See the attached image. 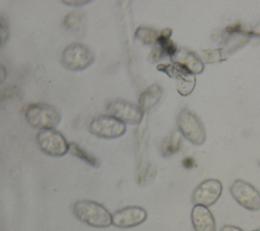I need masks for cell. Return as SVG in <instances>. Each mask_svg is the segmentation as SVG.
<instances>
[{
  "instance_id": "1",
  "label": "cell",
  "mask_w": 260,
  "mask_h": 231,
  "mask_svg": "<svg viewBox=\"0 0 260 231\" xmlns=\"http://www.w3.org/2000/svg\"><path fill=\"white\" fill-rule=\"evenodd\" d=\"M72 210L74 216L80 222L91 227L107 228L112 225V214L96 201L80 199L73 205Z\"/></svg>"
},
{
  "instance_id": "2",
  "label": "cell",
  "mask_w": 260,
  "mask_h": 231,
  "mask_svg": "<svg viewBox=\"0 0 260 231\" xmlns=\"http://www.w3.org/2000/svg\"><path fill=\"white\" fill-rule=\"evenodd\" d=\"M25 120L29 125L40 129L54 128L61 121L59 111L46 103H31L23 109Z\"/></svg>"
},
{
  "instance_id": "3",
  "label": "cell",
  "mask_w": 260,
  "mask_h": 231,
  "mask_svg": "<svg viewBox=\"0 0 260 231\" xmlns=\"http://www.w3.org/2000/svg\"><path fill=\"white\" fill-rule=\"evenodd\" d=\"M179 132L188 141L195 146H201L206 140L205 127L200 118L187 108H183L177 116Z\"/></svg>"
},
{
  "instance_id": "4",
  "label": "cell",
  "mask_w": 260,
  "mask_h": 231,
  "mask_svg": "<svg viewBox=\"0 0 260 231\" xmlns=\"http://www.w3.org/2000/svg\"><path fill=\"white\" fill-rule=\"evenodd\" d=\"M94 60V54L85 45L72 43L61 52V64L69 70H82L88 67Z\"/></svg>"
},
{
  "instance_id": "5",
  "label": "cell",
  "mask_w": 260,
  "mask_h": 231,
  "mask_svg": "<svg viewBox=\"0 0 260 231\" xmlns=\"http://www.w3.org/2000/svg\"><path fill=\"white\" fill-rule=\"evenodd\" d=\"M38 147L42 152L53 157L64 156L69 151V142L64 135L54 129H41L36 136Z\"/></svg>"
},
{
  "instance_id": "6",
  "label": "cell",
  "mask_w": 260,
  "mask_h": 231,
  "mask_svg": "<svg viewBox=\"0 0 260 231\" xmlns=\"http://www.w3.org/2000/svg\"><path fill=\"white\" fill-rule=\"evenodd\" d=\"M230 192L241 207L252 212L260 210V192L251 183L236 179L230 185Z\"/></svg>"
},
{
  "instance_id": "7",
  "label": "cell",
  "mask_w": 260,
  "mask_h": 231,
  "mask_svg": "<svg viewBox=\"0 0 260 231\" xmlns=\"http://www.w3.org/2000/svg\"><path fill=\"white\" fill-rule=\"evenodd\" d=\"M157 69L176 80V88L181 96H189L193 92L196 84L195 75L183 65L174 62L161 63L157 65Z\"/></svg>"
},
{
  "instance_id": "8",
  "label": "cell",
  "mask_w": 260,
  "mask_h": 231,
  "mask_svg": "<svg viewBox=\"0 0 260 231\" xmlns=\"http://www.w3.org/2000/svg\"><path fill=\"white\" fill-rule=\"evenodd\" d=\"M109 115L121 120L124 123L138 124L141 122L143 112L138 105L124 99H111L106 104Z\"/></svg>"
},
{
  "instance_id": "9",
  "label": "cell",
  "mask_w": 260,
  "mask_h": 231,
  "mask_svg": "<svg viewBox=\"0 0 260 231\" xmlns=\"http://www.w3.org/2000/svg\"><path fill=\"white\" fill-rule=\"evenodd\" d=\"M88 128L99 137L115 138L125 133L126 124L111 115H99L92 118Z\"/></svg>"
},
{
  "instance_id": "10",
  "label": "cell",
  "mask_w": 260,
  "mask_h": 231,
  "mask_svg": "<svg viewBox=\"0 0 260 231\" xmlns=\"http://www.w3.org/2000/svg\"><path fill=\"white\" fill-rule=\"evenodd\" d=\"M222 188V183L218 179H205L194 189L191 196L192 203L194 206L200 205L209 208L219 199Z\"/></svg>"
},
{
  "instance_id": "11",
  "label": "cell",
  "mask_w": 260,
  "mask_h": 231,
  "mask_svg": "<svg viewBox=\"0 0 260 231\" xmlns=\"http://www.w3.org/2000/svg\"><path fill=\"white\" fill-rule=\"evenodd\" d=\"M147 218V212L138 206H130L112 214V224L118 228H131L142 224Z\"/></svg>"
},
{
  "instance_id": "12",
  "label": "cell",
  "mask_w": 260,
  "mask_h": 231,
  "mask_svg": "<svg viewBox=\"0 0 260 231\" xmlns=\"http://www.w3.org/2000/svg\"><path fill=\"white\" fill-rule=\"evenodd\" d=\"M170 58L171 62L183 65L194 75L200 74L204 70V62L201 57L197 53L188 49L177 48Z\"/></svg>"
},
{
  "instance_id": "13",
  "label": "cell",
  "mask_w": 260,
  "mask_h": 231,
  "mask_svg": "<svg viewBox=\"0 0 260 231\" xmlns=\"http://www.w3.org/2000/svg\"><path fill=\"white\" fill-rule=\"evenodd\" d=\"M191 222L195 231H216L215 219L207 207L195 205L191 211Z\"/></svg>"
},
{
  "instance_id": "14",
  "label": "cell",
  "mask_w": 260,
  "mask_h": 231,
  "mask_svg": "<svg viewBox=\"0 0 260 231\" xmlns=\"http://www.w3.org/2000/svg\"><path fill=\"white\" fill-rule=\"evenodd\" d=\"M162 97V89L158 83H152L147 86L139 96L138 106L142 112L150 111Z\"/></svg>"
},
{
  "instance_id": "15",
  "label": "cell",
  "mask_w": 260,
  "mask_h": 231,
  "mask_svg": "<svg viewBox=\"0 0 260 231\" xmlns=\"http://www.w3.org/2000/svg\"><path fill=\"white\" fill-rule=\"evenodd\" d=\"M62 26L69 33L82 34L86 27V16L81 11L68 12L62 21Z\"/></svg>"
},
{
  "instance_id": "16",
  "label": "cell",
  "mask_w": 260,
  "mask_h": 231,
  "mask_svg": "<svg viewBox=\"0 0 260 231\" xmlns=\"http://www.w3.org/2000/svg\"><path fill=\"white\" fill-rule=\"evenodd\" d=\"M158 36H159V32L144 25L138 26L137 30L135 31V37L145 45L154 46L157 42Z\"/></svg>"
},
{
  "instance_id": "17",
  "label": "cell",
  "mask_w": 260,
  "mask_h": 231,
  "mask_svg": "<svg viewBox=\"0 0 260 231\" xmlns=\"http://www.w3.org/2000/svg\"><path fill=\"white\" fill-rule=\"evenodd\" d=\"M69 152L77 157L78 159L82 160L83 162H85L86 164H88L89 166L92 167H98L99 166V160L93 157L91 154H89L87 151H85L83 148H81L78 143L76 142H70L69 143Z\"/></svg>"
},
{
  "instance_id": "18",
  "label": "cell",
  "mask_w": 260,
  "mask_h": 231,
  "mask_svg": "<svg viewBox=\"0 0 260 231\" xmlns=\"http://www.w3.org/2000/svg\"><path fill=\"white\" fill-rule=\"evenodd\" d=\"M181 133H177L175 132L174 134H172L171 136L167 137L160 147V154L165 157H168L174 153H176L179 148H180V143H181Z\"/></svg>"
},
{
  "instance_id": "19",
  "label": "cell",
  "mask_w": 260,
  "mask_h": 231,
  "mask_svg": "<svg viewBox=\"0 0 260 231\" xmlns=\"http://www.w3.org/2000/svg\"><path fill=\"white\" fill-rule=\"evenodd\" d=\"M20 96V91L15 85H0V108L4 103L16 99Z\"/></svg>"
},
{
  "instance_id": "20",
  "label": "cell",
  "mask_w": 260,
  "mask_h": 231,
  "mask_svg": "<svg viewBox=\"0 0 260 231\" xmlns=\"http://www.w3.org/2000/svg\"><path fill=\"white\" fill-rule=\"evenodd\" d=\"M203 56L201 57V59L203 60V62H207V63H211V62H217V61H221L224 60L223 57H221L224 53L221 50V48L219 49H212V50H205L203 51Z\"/></svg>"
},
{
  "instance_id": "21",
  "label": "cell",
  "mask_w": 260,
  "mask_h": 231,
  "mask_svg": "<svg viewBox=\"0 0 260 231\" xmlns=\"http://www.w3.org/2000/svg\"><path fill=\"white\" fill-rule=\"evenodd\" d=\"M0 37L2 39L3 44H5V42L7 41L8 37H9V26H8V22L5 18L4 15L0 14Z\"/></svg>"
},
{
  "instance_id": "22",
  "label": "cell",
  "mask_w": 260,
  "mask_h": 231,
  "mask_svg": "<svg viewBox=\"0 0 260 231\" xmlns=\"http://www.w3.org/2000/svg\"><path fill=\"white\" fill-rule=\"evenodd\" d=\"M219 231H244V230L235 225H224L223 227L220 228Z\"/></svg>"
},
{
  "instance_id": "23",
  "label": "cell",
  "mask_w": 260,
  "mask_h": 231,
  "mask_svg": "<svg viewBox=\"0 0 260 231\" xmlns=\"http://www.w3.org/2000/svg\"><path fill=\"white\" fill-rule=\"evenodd\" d=\"M7 76V69L6 67L0 63V84L6 79Z\"/></svg>"
},
{
  "instance_id": "24",
  "label": "cell",
  "mask_w": 260,
  "mask_h": 231,
  "mask_svg": "<svg viewBox=\"0 0 260 231\" xmlns=\"http://www.w3.org/2000/svg\"><path fill=\"white\" fill-rule=\"evenodd\" d=\"M250 33H251V36H255V37L260 38V20L254 25V27L252 28V31Z\"/></svg>"
},
{
  "instance_id": "25",
  "label": "cell",
  "mask_w": 260,
  "mask_h": 231,
  "mask_svg": "<svg viewBox=\"0 0 260 231\" xmlns=\"http://www.w3.org/2000/svg\"><path fill=\"white\" fill-rule=\"evenodd\" d=\"M88 1H64V3H67V4H86Z\"/></svg>"
},
{
  "instance_id": "26",
  "label": "cell",
  "mask_w": 260,
  "mask_h": 231,
  "mask_svg": "<svg viewBox=\"0 0 260 231\" xmlns=\"http://www.w3.org/2000/svg\"><path fill=\"white\" fill-rule=\"evenodd\" d=\"M3 45V42H2V39H1V37H0V47Z\"/></svg>"
},
{
  "instance_id": "27",
  "label": "cell",
  "mask_w": 260,
  "mask_h": 231,
  "mask_svg": "<svg viewBox=\"0 0 260 231\" xmlns=\"http://www.w3.org/2000/svg\"><path fill=\"white\" fill-rule=\"evenodd\" d=\"M252 231H260V229H254V230H252Z\"/></svg>"
}]
</instances>
